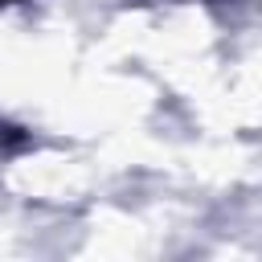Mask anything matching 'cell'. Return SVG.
I'll return each instance as SVG.
<instances>
[{"instance_id":"6da1fadb","label":"cell","mask_w":262,"mask_h":262,"mask_svg":"<svg viewBox=\"0 0 262 262\" xmlns=\"http://www.w3.org/2000/svg\"><path fill=\"white\" fill-rule=\"evenodd\" d=\"M20 147H29V135L20 127H12V123H0V156L20 151Z\"/></svg>"}]
</instances>
